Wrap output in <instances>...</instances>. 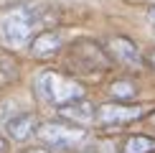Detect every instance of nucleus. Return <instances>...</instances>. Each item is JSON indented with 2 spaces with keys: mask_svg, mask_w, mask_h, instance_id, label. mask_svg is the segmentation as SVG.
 I'll list each match as a JSON object with an SVG mask.
<instances>
[{
  "mask_svg": "<svg viewBox=\"0 0 155 153\" xmlns=\"http://www.w3.org/2000/svg\"><path fill=\"white\" fill-rule=\"evenodd\" d=\"M147 117H150V125L155 127V112H147Z\"/></svg>",
  "mask_w": 155,
  "mask_h": 153,
  "instance_id": "13",
  "label": "nucleus"
},
{
  "mask_svg": "<svg viewBox=\"0 0 155 153\" xmlns=\"http://www.w3.org/2000/svg\"><path fill=\"white\" fill-rule=\"evenodd\" d=\"M147 64H150V66H155V49L150 51V56H147Z\"/></svg>",
  "mask_w": 155,
  "mask_h": 153,
  "instance_id": "12",
  "label": "nucleus"
},
{
  "mask_svg": "<svg viewBox=\"0 0 155 153\" xmlns=\"http://www.w3.org/2000/svg\"><path fill=\"white\" fill-rule=\"evenodd\" d=\"M155 151V138L150 135H130L122 143V153H150Z\"/></svg>",
  "mask_w": 155,
  "mask_h": 153,
  "instance_id": "9",
  "label": "nucleus"
},
{
  "mask_svg": "<svg viewBox=\"0 0 155 153\" xmlns=\"http://www.w3.org/2000/svg\"><path fill=\"white\" fill-rule=\"evenodd\" d=\"M25 153H48V151H43V148H33V151H25Z\"/></svg>",
  "mask_w": 155,
  "mask_h": 153,
  "instance_id": "14",
  "label": "nucleus"
},
{
  "mask_svg": "<svg viewBox=\"0 0 155 153\" xmlns=\"http://www.w3.org/2000/svg\"><path fill=\"white\" fill-rule=\"evenodd\" d=\"M132 3H155V0H132Z\"/></svg>",
  "mask_w": 155,
  "mask_h": 153,
  "instance_id": "15",
  "label": "nucleus"
},
{
  "mask_svg": "<svg viewBox=\"0 0 155 153\" xmlns=\"http://www.w3.org/2000/svg\"><path fill=\"white\" fill-rule=\"evenodd\" d=\"M46 23V10L38 3H21L10 5L0 13V41L8 49H23L31 43V38L38 33V28Z\"/></svg>",
  "mask_w": 155,
  "mask_h": 153,
  "instance_id": "1",
  "label": "nucleus"
},
{
  "mask_svg": "<svg viewBox=\"0 0 155 153\" xmlns=\"http://www.w3.org/2000/svg\"><path fill=\"white\" fill-rule=\"evenodd\" d=\"M107 54L112 56L114 61L120 64H127V66H137L143 64V54H140L137 43L132 38H125V36H114L107 41Z\"/></svg>",
  "mask_w": 155,
  "mask_h": 153,
  "instance_id": "5",
  "label": "nucleus"
},
{
  "mask_svg": "<svg viewBox=\"0 0 155 153\" xmlns=\"http://www.w3.org/2000/svg\"><path fill=\"white\" fill-rule=\"evenodd\" d=\"M109 94H112L114 100H130V97L137 94V87H135L130 79H117L112 87H109Z\"/></svg>",
  "mask_w": 155,
  "mask_h": 153,
  "instance_id": "10",
  "label": "nucleus"
},
{
  "mask_svg": "<svg viewBox=\"0 0 155 153\" xmlns=\"http://www.w3.org/2000/svg\"><path fill=\"white\" fill-rule=\"evenodd\" d=\"M147 21H150V23H155V3H153V8L147 10Z\"/></svg>",
  "mask_w": 155,
  "mask_h": 153,
  "instance_id": "11",
  "label": "nucleus"
},
{
  "mask_svg": "<svg viewBox=\"0 0 155 153\" xmlns=\"http://www.w3.org/2000/svg\"><path fill=\"white\" fill-rule=\"evenodd\" d=\"M36 97L46 105H54V107H61L66 102H74L84 97V87L79 84L76 79L61 74V72H54V69H46L36 76Z\"/></svg>",
  "mask_w": 155,
  "mask_h": 153,
  "instance_id": "2",
  "label": "nucleus"
},
{
  "mask_svg": "<svg viewBox=\"0 0 155 153\" xmlns=\"http://www.w3.org/2000/svg\"><path fill=\"white\" fill-rule=\"evenodd\" d=\"M59 110H61V115L69 120V123H76V125L87 127V125L94 123V112H97V107L92 105V102H87L84 97H79V100H74V102L61 105Z\"/></svg>",
  "mask_w": 155,
  "mask_h": 153,
  "instance_id": "7",
  "label": "nucleus"
},
{
  "mask_svg": "<svg viewBox=\"0 0 155 153\" xmlns=\"http://www.w3.org/2000/svg\"><path fill=\"white\" fill-rule=\"evenodd\" d=\"M150 153H155V151H150Z\"/></svg>",
  "mask_w": 155,
  "mask_h": 153,
  "instance_id": "16",
  "label": "nucleus"
},
{
  "mask_svg": "<svg viewBox=\"0 0 155 153\" xmlns=\"http://www.w3.org/2000/svg\"><path fill=\"white\" fill-rule=\"evenodd\" d=\"M36 115L31 112H21V115H13V117L5 123V130L13 140H28L36 133Z\"/></svg>",
  "mask_w": 155,
  "mask_h": 153,
  "instance_id": "8",
  "label": "nucleus"
},
{
  "mask_svg": "<svg viewBox=\"0 0 155 153\" xmlns=\"http://www.w3.org/2000/svg\"><path fill=\"white\" fill-rule=\"evenodd\" d=\"M36 133L46 145H54V148H76V145L87 143L89 138V133L81 125H64V123H46Z\"/></svg>",
  "mask_w": 155,
  "mask_h": 153,
  "instance_id": "3",
  "label": "nucleus"
},
{
  "mask_svg": "<svg viewBox=\"0 0 155 153\" xmlns=\"http://www.w3.org/2000/svg\"><path fill=\"white\" fill-rule=\"evenodd\" d=\"M147 110L140 105H122V102H104V105L97 107L94 112V123L99 125H125V123H132V120H140L145 117Z\"/></svg>",
  "mask_w": 155,
  "mask_h": 153,
  "instance_id": "4",
  "label": "nucleus"
},
{
  "mask_svg": "<svg viewBox=\"0 0 155 153\" xmlns=\"http://www.w3.org/2000/svg\"><path fill=\"white\" fill-rule=\"evenodd\" d=\"M64 46V33L61 31H38L31 38V54L38 59H48V56L59 54Z\"/></svg>",
  "mask_w": 155,
  "mask_h": 153,
  "instance_id": "6",
  "label": "nucleus"
}]
</instances>
